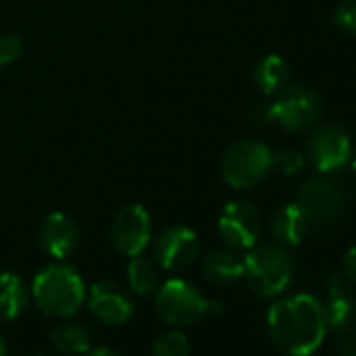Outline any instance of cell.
<instances>
[{"label":"cell","instance_id":"12","mask_svg":"<svg viewBox=\"0 0 356 356\" xmlns=\"http://www.w3.org/2000/svg\"><path fill=\"white\" fill-rule=\"evenodd\" d=\"M88 308L105 325H124L134 314V300L120 283L103 279L90 287Z\"/></svg>","mask_w":356,"mask_h":356},{"label":"cell","instance_id":"9","mask_svg":"<svg viewBox=\"0 0 356 356\" xmlns=\"http://www.w3.org/2000/svg\"><path fill=\"white\" fill-rule=\"evenodd\" d=\"M200 256V239L189 227H168L153 243V258L165 270H183Z\"/></svg>","mask_w":356,"mask_h":356},{"label":"cell","instance_id":"13","mask_svg":"<svg viewBox=\"0 0 356 356\" xmlns=\"http://www.w3.org/2000/svg\"><path fill=\"white\" fill-rule=\"evenodd\" d=\"M78 243H80V231L74 218H70L63 212H53L44 218L40 227V245L51 258L63 260L72 256Z\"/></svg>","mask_w":356,"mask_h":356},{"label":"cell","instance_id":"5","mask_svg":"<svg viewBox=\"0 0 356 356\" xmlns=\"http://www.w3.org/2000/svg\"><path fill=\"white\" fill-rule=\"evenodd\" d=\"M155 308L168 325L187 327L206 316L208 300L193 283L185 279H170L157 287Z\"/></svg>","mask_w":356,"mask_h":356},{"label":"cell","instance_id":"26","mask_svg":"<svg viewBox=\"0 0 356 356\" xmlns=\"http://www.w3.org/2000/svg\"><path fill=\"white\" fill-rule=\"evenodd\" d=\"M343 275L346 279L356 281V245L348 250V254L343 256Z\"/></svg>","mask_w":356,"mask_h":356},{"label":"cell","instance_id":"8","mask_svg":"<svg viewBox=\"0 0 356 356\" xmlns=\"http://www.w3.org/2000/svg\"><path fill=\"white\" fill-rule=\"evenodd\" d=\"M109 235H111L113 248L120 254H124L128 258L140 256L151 241L149 212L138 204H130V206L122 208L111 222Z\"/></svg>","mask_w":356,"mask_h":356},{"label":"cell","instance_id":"29","mask_svg":"<svg viewBox=\"0 0 356 356\" xmlns=\"http://www.w3.org/2000/svg\"><path fill=\"white\" fill-rule=\"evenodd\" d=\"M0 356H7V341L3 335H0Z\"/></svg>","mask_w":356,"mask_h":356},{"label":"cell","instance_id":"15","mask_svg":"<svg viewBox=\"0 0 356 356\" xmlns=\"http://www.w3.org/2000/svg\"><path fill=\"white\" fill-rule=\"evenodd\" d=\"M306 229H308V220L304 216V212L293 204H287L283 208H279L275 214H273V220H270V233L273 237L285 245V248H293L298 245L304 235H306Z\"/></svg>","mask_w":356,"mask_h":356},{"label":"cell","instance_id":"6","mask_svg":"<svg viewBox=\"0 0 356 356\" xmlns=\"http://www.w3.org/2000/svg\"><path fill=\"white\" fill-rule=\"evenodd\" d=\"M321 115V99L306 86H285L270 101V124H279L283 130L302 132L310 128Z\"/></svg>","mask_w":356,"mask_h":356},{"label":"cell","instance_id":"7","mask_svg":"<svg viewBox=\"0 0 356 356\" xmlns=\"http://www.w3.org/2000/svg\"><path fill=\"white\" fill-rule=\"evenodd\" d=\"M346 202V193L339 183L325 176H314L302 185L296 197V206L304 212L308 222H327L335 218Z\"/></svg>","mask_w":356,"mask_h":356},{"label":"cell","instance_id":"1","mask_svg":"<svg viewBox=\"0 0 356 356\" xmlns=\"http://www.w3.org/2000/svg\"><path fill=\"white\" fill-rule=\"evenodd\" d=\"M268 335L287 356H310L325 339L327 323L323 302L310 293L277 300L266 314Z\"/></svg>","mask_w":356,"mask_h":356},{"label":"cell","instance_id":"4","mask_svg":"<svg viewBox=\"0 0 356 356\" xmlns=\"http://www.w3.org/2000/svg\"><path fill=\"white\" fill-rule=\"evenodd\" d=\"M220 170L229 187L252 189L273 172V151L254 138L239 140L227 149Z\"/></svg>","mask_w":356,"mask_h":356},{"label":"cell","instance_id":"17","mask_svg":"<svg viewBox=\"0 0 356 356\" xmlns=\"http://www.w3.org/2000/svg\"><path fill=\"white\" fill-rule=\"evenodd\" d=\"M32 291L17 273L0 275V316L13 321L22 316L30 304Z\"/></svg>","mask_w":356,"mask_h":356},{"label":"cell","instance_id":"25","mask_svg":"<svg viewBox=\"0 0 356 356\" xmlns=\"http://www.w3.org/2000/svg\"><path fill=\"white\" fill-rule=\"evenodd\" d=\"M337 350L341 356H356V323L337 331Z\"/></svg>","mask_w":356,"mask_h":356},{"label":"cell","instance_id":"28","mask_svg":"<svg viewBox=\"0 0 356 356\" xmlns=\"http://www.w3.org/2000/svg\"><path fill=\"white\" fill-rule=\"evenodd\" d=\"M84 356H120V354L109 348H95V350H88Z\"/></svg>","mask_w":356,"mask_h":356},{"label":"cell","instance_id":"22","mask_svg":"<svg viewBox=\"0 0 356 356\" xmlns=\"http://www.w3.org/2000/svg\"><path fill=\"white\" fill-rule=\"evenodd\" d=\"M304 168V155L296 149H285L279 153H273V170H277L283 176H293Z\"/></svg>","mask_w":356,"mask_h":356},{"label":"cell","instance_id":"18","mask_svg":"<svg viewBox=\"0 0 356 356\" xmlns=\"http://www.w3.org/2000/svg\"><path fill=\"white\" fill-rule=\"evenodd\" d=\"M254 84L262 95L275 97L289 84V65L279 55L262 57L254 67Z\"/></svg>","mask_w":356,"mask_h":356},{"label":"cell","instance_id":"20","mask_svg":"<svg viewBox=\"0 0 356 356\" xmlns=\"http://www.w3.org/2000/svg\"><path fill=\"white\" fill-rule=\"evenodd\" d=\"M53 346L63 354H86L90 350V335L82 325H59L51 335Z\"/></svg>","mask_w":356,"mask_h":356},{"label":"cell","instance_id":"10","mask_svg":"<svg viewBox=\"0 0 356 356\" xmlns=\"http://www.w3.org/2000/svg\"><path fill=\"white\" fill-rule=\"evenodd\" d=\"M262 231L258 210L248 202H231L218 218V233L233 250H250L256 245Z\"/></svg>","mask_w":356,"mask_h":356},{"label":"cell","instance_id":"31","mask_svg":"<svg viewBox=\"0 0 356 356\" xmlns=\"http://www.w3.org/2000/svg\"><path fill=\"white\" fill-rule=\"evenodd\" d=\"M38 356H44V354H38Z\"/></svg>","mask_w":356,"mask_h":356},{"label":"cell","instance_id":"21","mask_svg":"<svg viewBox=\"0 0 356 356\" xmlns=\"http://www.w3.org/2000/svg\"><path fill=\"white\" fill-rule=\"evenodd\" d=\"M151 356H191L187 335L183 331H165L153 341Z\"/></svg>","mask_w":356,"mask_h":356},{"label":"cell","instance_id":"2","mask_svg":"<svg viewBox=\"0 0 356 356\" xmlns=\"http://www.w3.org/2000/svg\"><path fill=\"white\" fill-rule=\"evenodd\" d=\"M30 291L40 312L55 318L74 316L86 302V285L70 264L44 266L34 277Z\"/></svg>","mask_w":356,"mask_h":356},{"label":"cell","instance_id":"23","mask_svg":"<svg viewBox=\"0 0 356 356\" xmlns=\"http://www.w3.org/2000/svg\"><path fill=\"white\" fill-rule=\"evenodd\" d=\"M335 26L341 32L356 36V0H341L335 11Z\"/></svg>","mask_w":356,"mask_h":356},{"label":"cell","instance_id":"14","mask_svg":"<svg viewBox=\"0 0 356 356\" xmlns=\"http://www.w3.org/2000/svg\"><path fill=\"white\" fill-rule=\"evenodd\" d=\"M327 291H329V300L327 304H323L325 323H327V329H333L337 333L346 329L348 325L356 323V306H354L346 275H333L329 279Z\"/></svg>","mask_w":356,"mask_h":356},{"label":"cell","instance_id":"16","mask_svg":"<svg viewBox=\"0 0 356 356\" xmlns=\"http://www.w3.org/2000/svg\"><path fill=\"white\" fill-rule=\"evenodd\" d=\"M202 273L212 285H231L243 277V258L231 250H216L206 256Z\"/></svg>","mask_w":356,"mask_h":356},{"label":"cell","instance_id":"30","mask_svg":"<svg viewBox=\"0 0 356 356\" xmlns=\"http://www.w3.org/2000/svg\"><path fill=\"white\" fill-rule=\"evenodd\" d=\"M352 172H354V176H356V159L352 161Z\"/></svg>","mask_w":356,"mask_h":356},{"label":"cell","instance_id":"27","mask_svg":"<svg viewBox=\"0 0 356 356\" xmlns=\"http://www.w3.org/2000/svg\"><path fill=\"white\" fill-rule=\"evenodd\" d=\"M252 120L256 124H270V103H258L252 109Z\"/></svg>","mask_w":356,"mask_h":356},{"label":"cell","instance_id":"11","mask_svg":"<svg viewBox=\"0 0 356 356\" xmlns=\"http://www.w3.org/2000/svg\"><path fill=\"white\" fill-rule=\"evenodd\" d=\"M352 157V140L350 134L335 124L318 128L308 140V159L312 165L327 174L343 168Z\"/></svg>","mask_w":356,"mask_h":356},{"label":"cell","instance_id":"19","mask_svg":"<svg viewBox=\"0 0 356 356\" xmlns=\"http://www.w3.org/2000/svg\"><path fill=\"white\" fill-rule=\"evenodd\" d=\"M128 287L132 293L136 296H151L157 291L159 287V273L157 266L143 256H134L130 258L128 264Z\"/></svg>","mask_w":356,"mask_h":356},{"label":"cell","instance_id":"24","mask_svg":"<svg viewBox=\"0 0 356 356\" xmlns=\"http://www.w3.org/2000/svg\"><path fill=\"white\" fill-rule=\"evenodd\" d=\"M24 44L17 36L7 34V36H0V65H9L15 63L22 57Z\"/></svg>","mask_w":356,"mask_h":356},{"label":"cell","instance_id":"3","mask_svg":"<svg viewBox=\"0 0 356 356\" xmlns=\"http://www.w3.org/2000/svg\"><path fill=\"white\" fill-rule=\"evenodd\" d=\"M243 279L262 298L279 296L293 279V260L279 245H254L243 258Z\"/></svg>","mask_w":356,"mask_h":356}]
</instances>
